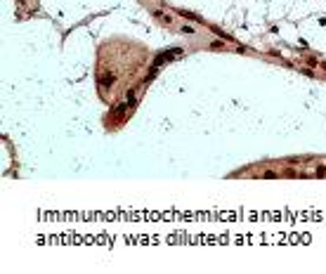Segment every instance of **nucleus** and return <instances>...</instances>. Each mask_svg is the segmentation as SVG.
<instances>
[{"instance_id": "obj_1", "label": "nucleus", "mask_w": 326, "mask_h": 274, "mask_svg": "<svg viewBox=\"0 0 326 274\" xmlns=\"http://www.w3.org/2000/svg\"><path fill=\"white\" fill-rule=\"evenodd\" d=\"M113 81H116V78H113V76H102V85H104V87L113 85Z\"/></svg>"}, {"instance_id": "obj_2", "label": "nucleus", "mask_w": 326, "mask_h": 274, "mask_svg": "<svg viewBox=\"0 0 326 274\" xmlns=\"http://www.w3.org/2000/svg\"><path fill=\"white\" fill-rule=\"evenodd\" d=\"M182 33H184V36H194V33H196V28L189 26V24H184V26H182Z\"/></svg>"}, {"instance_id": "obj_3", "label": "nucleus", "mask_w": 326, "mask_h": 274, "mask_svg": "<svg viewBox=\"0 0 326 274\" xmlns=\"http://www.w3.org/2000/svg\"><path fill=\"white\" fill-rule=\"evenodd\" d=\"M156 17H161V22H166V24H173V17H170V14H163V12H156Z\"/></svg>"}, {"instance_id": "obj_4", "label": "nucleus", "mask_w": 326, "mask_h": 274, "mask_svg": "<svg viewBox=\"0 0 326 274\" xmlns=\"http://www.w3.org/2000/svg\"><path fill=\"white\" fill-rule=\"evenodd\" d=\"M125 102H128V104H133V102H135V90H130V92H128V97H125Z\"/></svg>"}]
</instances>
